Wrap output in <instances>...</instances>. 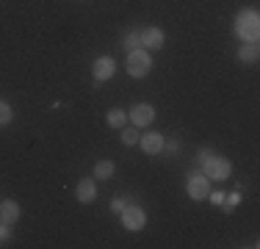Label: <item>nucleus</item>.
Instances as JSON below:
<instances>
[{
  "mask_svg": "<svg viewBox=\"0 0 260 249\" xmlns=\"http://www.w3.org/2000/svg\"><path fill=\"white\" fill-rule=\"evenodd\" d=\"M235 36L241 42H257L260 36V17L255 9H244L235 14Z\"/></svg>",
  "mask_w": 260,
  "mask_h": 249,
  "instance_id": "nucleus-1",
  "label": "nucleus"
},
{
  "mask_svg": "<svg viewBox=\"0 0 260 249\" xmlns=\"http://www.w3.org/2000/svg\"><path fill=\"white\" fill-rule=\"evenodd\" d=\"M152 70V55L147 50H130L127 53V75L130 78H147Z\"/></svg>",
  "mask_w": 260,
  "mask_h": 249,
  "instance_id": "nucleus-2",
  "label": "nucleus"
},
{
  "mask_svg": "<svg viewBox=\"0 0 260 249\" xmlns=\"http://www.w3.org/2000/svg\"><path fill=\"white\" fill-rule=\"evenodd\" d=\"M230 172H233V164L224 155H210L205 164H202V174H205L208 180H227Z\"/></svg>",
  "mask_w": 260,
  "mask_h": 249,
  "instance_id": "nucleus-3",
  "label": "nucleus"
},
{
  "mask_svg": "<svg viewBox=\"0 0 260 249\" xmlns=\"http://www.w3.org/2000/svg\"><path fill=\"white\" fill-rule=\"evenodd\" d=\"M119 216H122V227L130 230V233H139V230L147 224V213L139 208V205H127Z\"/></svg>",
  "mask_w": 260,
  "mask_h": 249,
  "instance_id": "nucleus-4",
  "label": "nucleus"
},
{
  "mask_svg": "<svg viewBox=\"0 0 260 249\" xmlns=\"http://www.w3.org/2000/svg\"><path fill=\"white\" fill-rule=\"evenodd\" d=\"M127 119L133 122V128H147V124H152V119H155V108L150 103H136L130 108Z\"/></svg>",
  "mask_w": 260,
  "mask_h": 249,
  "instance_id": "nucleus-5",
  "label": "nucleus"
},
{
  "mask_svg": "<svg viewBox=\"0 0 260 249\" xmlns=\"http://www.w3.org/2000/svg\"><path fill=\"white\" fill-rule=\"evenodd\" d=\"M210 194V185H208V177L205 174H188V197L191 199H208Z\"/></svg>",
  "mask_w": 260,
  "mask_h": 249,
  "instance_id": "nucleus-6",
  "label": "nucleus"
},
{
  "mask_svg": "<svg viewBox=\"0 0 260 249\" xmlns=\"http://www.w3.org/2000/svg\"><path fill=\"white\" fill-rule=\"evenodd\" d=\"M116 72V64L111 55H100V58L94 61V67H91V75H94V80H111Z\"/></svg>",
  "mask_w": 260,
  "mask_h": 249,
  "instance_id": "nucleus-7",
  "label": "nucleus"
},
{
  "mask_svg": "<svg viewBox=\"0 0 260 249\" xmlns=\"http://www.w3.org/2000/svg\"><path fill=\"white\" fill-rule=\"evenodd\" d=\"M139 34H141V47H147V50H160L166 42V36L160 28H144V30H139Z\"/></svg>",
  "mask_w": 260,
  "mask_h": 249,
  "instance_id": "nucleus-8",
  "label": "nucleus"
},
{
  "mask_svg": "<svg viewBox=\"0 0 260 249\" xmlns=\"http://www.w3.org/2000/svg\"><path fill=\"white\" fill-rule=\"evenodd\" d=\"M139 144L147 155H158V152H164V136L160 133H144V136H139Z\"/></svg>",
  "mask_w": 260,
  "mask_h": 249,
  "instance_id": "nucleus-9",
  "label": "nucleus"
},
{
  "mask_svg": "<svg viewBox=\"0 0 260 249\" xmlns=\"http://www.w3.org/2000/svg\"><path fill=\"white\" fill-rule=\"evenodd\" d=\"M78 202H83V205H89V202H94V197H97V185H94V177H83L78 183Z\"/></svg>",
  "mask_w": 260,
  "mask_h": 249,
  "instance_id": "nucleus-10",
  "label": "nucleus"
},
{
  "mask_svg": "<svg viewBox=\"0 0 260 249\" xmlns=\"http://www.w3.org/2000/svg\"><path fill=\"white\" fill-rule=\"evenodd\" d=\"M17 219H20V205H17L14 199L0 202V222H3V224H14Z\"/></svg>",
  "mask_w": 260,
  "mask_h": 249,
  "instance_id": "nucleus-11",
  "label": "nucleus"
},
{
  "mask_svg": "<svg viewBox=\"0 0 260 249\" xmlns=\"http://www.w3.org/2000/svg\"><path fill=\"white\" fill-rule=\"evenodd\" d=\"M238 58L244 61V64H257V58H260V47H257V42H244L238 50Z\"/></svg>",
  "mask_w": 260,
  "mask_h": 249,
  "instance_id": "nucleus-12",
  "label": "nucleus"
},
{
  "mask_svg": "<svg viewBox=\"0 0 260 249\" xmlns=\"http://www.w3.org/2000/svg\"><path fill=\"white\" fill-rule=\"evenodd\" d=\"M105 122L111 124V128H125L127 124V111H122V108H111L108 111V116H105Z\"/></svg>",
  "mask_w": 260,
  "mask_h": 249,
  "instance_id": "nucleus-13",
  "label": "nucleus"
},
{
  "mask_svg": "<svg viewBox=\"0 0 260 249\" xmlns=\"http://www.w3.org/2000/svg\"><path fill=\"white\" fill-rule=\"evenodd\" d=\"M114 172H116L114 161H97V164H94V177H97V180H108V177H114Z\"/></svg>",
  "mask_w": 260,
  "mask_h": 249,
  "instance_id": "nucleus-14",
  "label": "nucleus"
},
{
  "mask_svg": "<svg viewBox=\"0 0 260 249\" xmlns=\"http://www.w3.org/2000/svg\"><path fill=\"white\" fill-rule=\"evenodd\" d=\"M119 139H122V144H125V147H133V144H139V133H136L133 128H127V124L122 128V136H119Z\"/></svg>",
  "mask_w": 260,
  "mask_h": 249,
  "instance_id": "nucleus-15",
  "label": "nucleus"
},
{
  "mask_svg": "<svg viewBox=\"0 0 260 249\" xmlns=\"http://www.w3.org/2000/svg\"><path fill=\"white\" fill-rule=\"evenodd\" d=\"M122 47H125L127 53H130V50H139L141 47V34H139V30H130V34L125 36V45H122Z\"/></svg>",
  "mask_w": 260,
  "mask_h": 249,
  "instance_id": "nucleus-16",
  "label": "nucleus"
},
{
  "mask_svg": "<svg viewBox=\"0 0 260 249\" xmlns=\"http://www.w3.org/2000/svg\"><path fill=\"white\" fill-rule=\"evenodd\" d=\"M11 116H14V111H11V105L6 103V100H0V124H9Z\"/></svg>",
  "mask_w": 260,
  "mask_h": 249,
  "instance_id": "nucleus-17",
  "label": "nucleus"
},
{
  "mask_svg": "<svg viewBox=\"0 0 260 249\" xmlns=\"http://www.w3.org/2000/svg\"><path fill=\"white\" fill-rule=\"evenodd\" d=\"M125 208H127L125 197H114V199H111V210H114V213H122Z\"/></svg>",
  "mask_w": 260,
  "mask_h": 249,
  "instance_id": "nucleus-18",
  "label": "nucleus"
},
{
  "mask_svg": "<svg viewBox=\"0 0 260 249\" xmlns=\"http://www.w3.org/2000/svg\"><path fill=\"white\" fill-rule=\"evenodd\" d=\"M9 238H11V224L0 222V241H9Z\"/></svg>",
  "mask_w": 260,
  "mask_h": 249,
  "instance_id": "nucleus-19",
  "label": "nucleus"
},
{
  "mask_svg": "<svg viewBox=\"0 0 260 249\" xmlns=\"http://www.w3.org/2000/svg\"><path fill=\"white\" fill-rule=\"evenodd\" d=\"M164 149L166 152H177V149H180V141H164Z\"/></svg>",
  "mask_w": 260,
  "mask_h": 249,
  "instance_id": "nucleus-20",
  "label": "nucleus"
},
{
  "mask_svg": "<svg viewBox=\"0 0 260 249\" xmlns=\"http://www.w3.org/2000/svg\"><path fill=\"white\" fill-rule=\"evenodd\" d=\"M210 197V202H213V205H221V202H224V194H221V191H216V194H208Z\"/></svg>",
  "mask_w": 260,
  "mask_h": 249,
  "instance_id": "nucleus-21",
  "label": "nucleus"
},
{
  "mask_svg": "<svg viewBox=\"0 0 260 249\" xmlns=\"http://www.w3.org/2000/svg\"><path fill=\"white\" fill-rule=\"evenodd\" d=\"M210 155H213V149H210V147H205V149L200 152V164H205V161L210 158Z\"/></svg>",
  "mask_w": 260,
  "mask_h": 249,
  "instance_id": "nucleus-22",
  "label": "nucleus"
}]
</instances>
